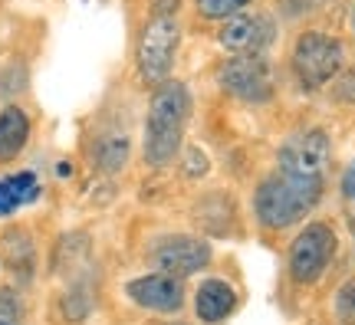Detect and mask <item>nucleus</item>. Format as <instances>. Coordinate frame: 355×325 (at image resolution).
Listing matches in <instances>:
<instances>
[{
  "label": "nucleus",
  "instance_id": "16",
  "mask_svg": "<svg viewBox=\"0 0 355 325\" xmlns=\"http://www.w3.org/2000/svg\"><path fill=\"white\" fill-rule=\"evenodd\" d=\"M250 0H198V10L207 17V20H227L234 13H241Z\"/></svg>",
  "mask_w": 355,
  "mask_h": 325
},
{
  "label": "nucleus",
  "instance_id": "6",
  "mask_svg": "<svg viewBox=\"0 0 355 325\" xmlns=\"http://www.w3.org/2000/svg\"><path fill=\"white\" fill-rule=\"evenodd\" d=\"M332 161L329 135L322 128H306L300 135L286 138L277 151V171L303 181H322Z\"/></svg>",
  "mask_w": 355,
  "mask_h": 325
},
{
  "label": "nucleus",
  "instance_id": "7",
  "mask_svg": "<svg viewBox=\"0 0 355 325\" xmlns=\"http://www.w3.org/2000/svg\"><path fill=\"white\" fill-rule=\"evenodd\" d=\"M336 256V230L329 224L303 227L290 243V276L300 286H313L319 276L329 270Z\"/></svg>",
  "mask_w": 355,
  "mask_h": 325
},
{
  "label": "nucleus",
  "instance_id": "9",
  "mask_svg": "<svg viewBox=\"0 0 355 325\" xmlns=\"http://www.w3.org/2000/svg\"><path fill=\"white\" fill-rule=\"evenodd\" d=\"M277 37V26L266 13H234L220 26V46L237 53H263Z\"/></svg>",
  "mask_w": 355,
  "mask_h": 325
},
{
  "label": "nucleus",
  "instance_id": "1",
  "mask_svg": "<svg viewBox=\"0 0 355 325\" xmlns=\"http://www.w3.org/2000/svg\"><path fill=\"white\" fill-rule=\"evenodd\" d=\"M191 118V92L181 82L165 79L155 86L152 102H148V118H145V161L152 168H165L175 161L181 151V138Z\"/></svg>",
  "mask_w": 355,
  "mask_h": 325
},
{
  "label": "nucleus",
  "instance_id": "13",
  "mask_svg": "<svg viewBox=\"0 0 355 325\" xmlns=\"http://www.w3.org/2000/svg\"><path fill=\"white\" fill-rule=\"evenodd\" d=\"M26 138H30L26 112L17 109V105H7L0 112V161H13L26 148Z\"/></svg>",
  "mask_w": 355,
  "mask_h": 325
},
{
  "label": "nucleus",
  "instance_id": "22",
  "mask_svg": "<svg viewBox=\"0 0 355 325\" xmlns=\"http://www.w3.org/2000/svg\"><path fill=\"white\" fill-rule=\"evenodd\" d=\"M349 230H352V237H355V217H349Z\"/></svg>",
  "mask_w": 355,
  "mask_h": 325
},
{
  "label": "nucleus",
  "instance_id": "11",
  "mask_svg": "<svg viewBox=\"0 0 355 325\" xmlns=\"http://www.w3.org/2000/svg\"><path fill=\"white\" fill-rule=\"evenodd\" d=\"M237 309V292L227 279H204L194 292V313L207 325H220Z\"/></svg>",
  "mask_w": 355,
  "mask_h": 325
},
{
  "label": "nucleus",
  "instance_id": "8",
  "mask_svg": "<svg viewBox=\"0 0 355 325\" xmlns=\"http://www.w3.org/2000/svg\"><path fill=\"white\" fill-rule=\"evenodd\" d=\"M211 256H214V253H211V243L201 237H188V234L158 240V247L152 250V263L162 273L175 276V279L194 276L198 270H204V266L211 263Z\"/></svg>",
  "mask_w": 355,
  "mask_h": 325
},
{
  "label": "nucleus",
  "instance_id": "23",
  "mask_svg": "<svg viewBox=\"0 0 355 325\" xmlns=\"http://www.w3.org/2000/svg\"><path fill=\"white\" fill-rule=\"evenodd\" d=\"M352 24H355V17H352Z\"/></svg>",
  "mask_w": 355,
  "mask_h": 325
},
{
  "label": "nucleus",
  "instance_id": "4",
  "mask_svg": "<svg viewBox=\"0 0 355 325\" xmlns=\"http://www.w3.org/2000/svg\"><path fill=\"white\" fill-rule=\"evenodd\" d=\"M178 46H181V26L175 17H152L139 37V50H135V63L139 76L148 86H162L175 66Z\"/></svg>",
  "mask_w": 355,
  "mask_h": 325
},
{
  "label": "nucleus",
  "instance_id": "17",
  "mask_svg": "<svg viewBox=\"0 0 355 325\" xmlns=\"http://www.w3.org/2000/svg\"><path fill=\"white\" fill-rule=\"evenodd\" d=\"M0 325H24V306L13 289H0Z\"/></svg>",
  "mask_w": 355,
  "mask_h": 325
},
{
  "label": "nucleus",
  "instance_id": "19",
  "mask_svg": "<svg viewBox=\"0 0 355 325\" xmlns=\"http://www.w3.org/2000/svg\"><path fill=\"white\" fill-rule=\"evenodd\" d=\"M316 7H319V0H279V10H283V17H290V20L316 10Z\"/></svg>",
  "mask_w": 355,
  "mask_h": 325
},
{
  "label": "nucleus",
  "instance_id": "18",
  "mask_svg": "<svg viewBox=\"0 0 355 325\" xmlns=\"http://www.w3.org/2000/svg\"><path fill=\"white\" fill-rule=\"evenodd\" d=\"M336 313H339V319H345V322H355V279H349V283L339 289Z\"/></svg>",
  "mask_w": 355,
  "mask_h": 325
},
{
  "label": "nucleus",
  "instance_id": "15",
  "mask_svg": "<svg viewBox=\"0 0 355 325\" xmlns=\"http://www.w3.org/2000/svg\"><path fill=\"white\" fill-rule=\"evenodd\" d=\"M7 250H10V263H13V273H24L30 276L33 270V243L26 240L24 230H17V234H7Z\"/></svg>",
  "mask_w": 355,
  "mask_h": 325
},
{
  "label": "nucleus",
  "instance_id": "5",
  "mask_svg": "<svg viewBox=\"0 0 355 325\" xmlns=\"http://www.w3.org/2000/svg\"><path fill=\"white\" fill-rule=\"evenodd\" d=\"M343 43L329 33H319V30L303 33L293 46V73L303 89H322L343 69Z\"/></svg>",
  "mask_w": 355,
  "mask_h": 325
},
{
  "label": "nucleus",
  "instance_id": "20",
  "mask_svg": "<svg viewBox=\"0 0 355 325\" xmlns=\"http://www.w3.org/2000/svg\"><path fill=\"white\" fill-rule=\"evenodd\" d=\"M343 194L349 200H355V161L349 164V171L343 175Z\"/></svg>",
  "mask_w": 355,
  "mask_h": 325
},
{
  "label": "nucleus",
  "instance_id": "12",
  "mask_svg": "<svg viewBox=\"0 0 355 325\" xmlns=\"http://www.w3.org/2000/svg\"><path fill=\"white\" fill-rule=\"evenodd\" d=\"M40 177L33 171H17V175L0 177V217H10L26 204L40 197Z\"/></svg>",
  "mask_w": 355,
  "mask_h": 325
},
{
  "label": "nucleus",
  "instance_id": "21",
  "mask_svg": "<svg viewBox=\"0 0 355 325\" xmlns=\"http://www.w3.org/2000/svg\"><path fill=\"white\" fill-rule=\"evenodd\" d=\"M178 3L181 0H155V17H171V10H178Z\"/></svg>",
  "mask_w": 355,
  "mask_h": 325
},
{
  "label": "nucleus",
  "instance_id": "2",
  "mask_svg": "<svg viewBox=\"0 0 355 325\" xmlns=\"http://www.w3.org/2000/svg\"><path fill=\"white\" fill-rule=\"evenodd\" d=\"M322 197V181H303L290 175H270L260 181L254 197L257 220L266 230H283V227L300 224Z\"/></svg>",
  "mask_w": 355,
  "mask_h": 325
},
{
  "label": "nucleus",
  "instance_id": "14",
  "mask_svg": "<svg viewBox=\"0 0 355 325\" xmlns=\"http://www.w3.org/2000/svg\"><path fill=\"white\" fill-rule=\"evenodd\" d=\"M128 145L125 135H105L96 141V148H92V158H96V168L99 171H122L128 164Z\"/></svg>",
  "mask_w": 355,
  "mask_h": 325
},
{
  "label": "nucleus",
  "instance_id": "3",
  "mask_svg": "<svg viewBox=\"0 0 355 325\" xmlns=\"http://www.w3.org/2000/svg\"><path fill=\"white\" fill-rule=\"evenodd\" d=\"M217 82L220 89L234 96L241 102H270L273 92H277V73H273V63L266 60L263 53H237L230 56L227 63L220 66L217 73Z\"/></svg>",
  "mask_w": 355,
  "mask_h": 325
},
{
  "label": "nucleus",
  "instance_id": "10",
  "mask_svg": "<svg viewBox=\"0 0 355 325\" xmlns=\"http://www.w3.org/2000/svg\"><path fill=\"white\" fill-rule=\"evenodd\" d=\"M125 296L135 306L148 309V313H178L184 306V286L181 279L168 273H148L139 276L125 286Z\"/></svg>",
  "mask_w": 355,
  "mask_h": 325
}]
</instances>
